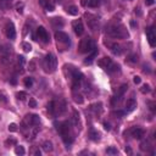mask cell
I'll return each instance as SVG.
<instances>
[{
  "instance_id": "obj_1",
  "label": "cell",
  "mask_w": 156,
  "mask_h": 156,
  "mask_svg": "<svg viewBox=\"0 0 156 156\" xmlns=\"http://www.w3.org/2000/svg\"><path fill=\"white\" fill-rule=\"evenodd\" d=\"M106 34L115 39H124L128 38V32L122 24H111L106 27Z\"/></svg>"
},
{
  "instance_id": "obj_2",
  "label": "cell",
  "mask_w": 156,
  "mask_h": 156,
  "mask_svg": "<svg viewBox=\"0 0 156 156\" xmlns=\"http://www.w3.org/2000/svg\"><path fill=\"white\" fill-rule=\"evenodd\" d=\"M66 101L64 99H59L56 101H50L48 104V111L53 116H60L66 111Z\"/></svg>"
},
{
  "instance_id": "obj_3",
  "label": "cell",
  "mask_w": 156,
  "mask_h": 156,
  "mask_svg": "<svg viewBox=\"0 0 156 156\" xmlns=\"http://www.w3.org/2000/svg\"><path fill=\"white\" fill-rule=\"evenodd\" d=\"M43 67H44L45 72L53 73V72L56 70V67H58V59H56V56L53 55V54L46 55L45 59L43 60Z\"/></svg>"
},
{
  "instance_id": "obj_4",
  "label": "cell",
  "mask_w": 156,
  "mask_h": 156,
  "mask_svg": "<svg viewBox=\"0 0 156 156\" xmlns=\"http://www.w3.org/2000/svg\"><path fill=\"white\" fill-rule=\"evenodd\" d=\"M11 58H12V48L9 46L7 44L0 45V61L4 65H7L11 62Z\"/></svg>"
},
{
  "instance_id": "obj_5",
  "label": "cell",
  "mask_w": 156,
  "mask_h": 156,
  "mask_svg": "<svg viewBox=\"0 0 156 156\" xmlns=\"http://www.w3.org/2000/svg\"><path fill=\"white\" fill-rule=\"evenodd\" d=\"M98 65L101 67V69H104L105 71H107L109 73H112V72H116L119 67L113 62L110 58H102L98 61Z\"/></svg>"
},
{
  "instance_id": "obj_6",
  "label": "cell",
  "mask_w": 156,
  "mask_h": 156,
  "mask_svg": "<svg viewBox=\"0 0 156 156\" xmlns=\"http://www.w3.org/2000/svg\"><path fill=\"white\" fill-rule=\"evenodd\" d=\"M94 48H95V43L92 38H84L79 43V53L82 54H89Z\"/></svg>"
},
{
  "instance_id": "obj_7",
  "label": "cell",
  "mask_w": 156,
  "mask_h": 156,
  "mask_svg": "<svg viewBox=\"0 0 156 156\" xmlns=\"http://www.w3.org/2000/svg\"><path fill=\"white\" fill-rule=\"evenodd\" d=\"M39 123H40V118L37 115H27L23 121V124H26L27 127H35Z\"/></svg>"
},
{
  "instance_id": "obj_8",
  "label": "cell",
  "mask_w": 156,
  "mask_h": 156,
  "mask_svg": "<svg viewBox=\"0 0 156 156\" xmlns=\"http://www.w3.org/2000/svg\"><path fill=\"white\" fill-rule=\"evenodd\" d=\"M5 33H6V37L9 39H15L16 38V29H15V26L12 22H7L6 27H5Z\"/></svg>"
},
{
  "instance_id": "obj_9",
  "label": "cell",
  "mask_w": 156,
  "mask_h": 156,
  "mask_svg": "<svg viewBox=\"0 0 156 156\" xmlns=\"http://www.w3.org/2000/svg\"><path fill=\"white\" fill-rule=\"evenodd\" d=\"M105 45L111 50V53H112V54H115V55H121V53H122V48H121V45H119V44H117V43H112V41H105Z\"/></svg>"
},
{
  "instance_id": "obj_10",
  "label": "cell",
  "mask_w": 156,
  "mask_h": 156,
  "mask_svg": "<svg viewBox=\"0 0 156 156\" xmlns=\"http://www.w3.org/2000/svg\"><path fill=\"white\" fill-rule=\"evenodd\" d=\"M37 37H38L39 40L43 41V43H48L49 41V34L44 27H39L37 29Z\"/></svg>"
},
{
  "instance_id": "obj_11",
  "label": "cell",
  "mask_w": 156,
  "mask_h": 156,
  "mask_svg": "<svg viewBox=\"0 0 156 156\" xmlns=\"http://www.w3.org/2000/svg\"><path fill=\"white\" fill-rule=\"evenodd\" d=\"M87 17H88V26L92 31H96L99 29V20L95 16H92V15H88L87 14Z\"/></svg>"
},
{
  "instance_id": "obj_12",
  "label": "cell",
  "mask_w": 156,
  "mask_h": 156,
  "mask_svg": "<svg viewBox=\"0 0 156 156\" xmlns=\"http://www.w3.org/2000/svg\"><path fill=\"white\" fill-rule=\"evenodd\" d=\"M55 38L58 39V41H60V43H65V44H70V37L69 34L62 32V31H59V32L55 33Z\"/></svg>"
},
{
  "instance_id": "obj_13",
  "label": "cell",
  "mask_w": 156,
  "mask_h": 156,
  "mask_svg": "<svg viewBox=\"0 0 156 156\" xmlns=\"http://www.w3.org/2000/svg\"><path fill=\"white\" fill-rule=\"evenodd\" d=\"M145 32H147V38H148L149 44L151 45V46H155L156 45V35H155L154 29L151 27H149V28H147Z\"/></svg>"
},
{
  "instance_id": "obj_14",
  "label": "cell",
  "mask_w": 156,
  "mask_h": 156,
  "mask_svg": "<svg viewBox=\"0 0 156 156\" xmlns=\"http://www.w3.org/2000/svg\"><path fill=\"white\" fill-rule=\"evenodd\" d=\"M72 26H73V29H75V33L77 35H82L83 33H84V26H83L82 21H75L73 23H72Z\"/></svg>"
},
{
  "instance_id": "obj_15",
  "label": "cell",
  "mask_w": 156,
  "mask_h": 156,
  "mask_svg": "<svg viewBox=\"0 0 156 156\" xmlns=\"http://www.w3.org/2000/svg\"><path fill=\"white\" fill-rule=\"evenodd\" d=\"M131 133H132V137H133V138H136V139H142V138L144 137V134H145L144 129L139 128V127H134V128H132V129H131Z\"/></svg>"
},
{
  "instance_id": "obj_16",
  "label": "cell",
  "mask_w": 156,
  "mask_h": 156,
  "mask_svg": "<svg viewBox=\"0 0 156 156\" xmlns=\"http://www.w3.org/2000/svg\"><path fill=\"white\" fill-rule=\"evenodd\" d=\"M40 5L43 6L46 11H54L55 10V5L50 1V0H39Z\"/></svg>"
},
{
  "instance_id": "obj_17",
  "label": "cell",
  "mask_w": 156,
  "mask_h": 156,
  "mask_svg": "<svg viewBox=\"0 0 156 156\" xmlns=\"http://www.w3.org/2000/svg\"><path fill=\"white\" fill-rule=\"evenodd\" d=\"M137 107V101L134 100V99H128L127 102H126V112H132L136 110Z\"/></svg>"
},
{
  "instance_id": "obj_18",
  "label": "cell",
  "mask_w": 156,
  "mask_h": 156,
  "mask_svg": "<svg viewBox=\"0 0 156 156\" xmlns=\"http://www.w3.org/2000/svg\"><path fill=\"white\" fill-rule=\"evenodd\" d=\"M51 22H53L54 27H56V28L64 27V20L60 18V17H55V18H53V20H51Z\"/></svg>"
},
{
  "instance_id": "obj_19",
  "label": "cell",
  "mask_w": 156,
  "mask_h": 156,
  "mask_svg": "<svg viewBox=\"0 0 156 156\" xmlns=\"http://www.w3.org/2000/svg\"><path fill=\"white\" fill-rule=\"evenodd\" d=\"M96 54H98V50L94 48V49H93V50L90 51V53H89V55H88V58L85 59V64H90V62L95 59Z\"/></svg>"
},
{
  "instance_id": "obj_20",
  "label": "cell",
  "mask_w": 156,
  "mask_h": 156,
  "mask_svg": "<svg viewBox=\"0 0 156 156\" xmlns=\"http://www.w3.org/2000/svg\"><path fill=\"white\" fill-rule=\"evenodd\" d=\"M11 3H12V0H0V9H3V10L10 9Z\"/></svg>"
},
{
  "instance_id": "obj_21",
  "label": "cell",
  "mask_w": 156,
  "mask_h": 156,
  "mask_svg": "<svg viewBox=\"0 0 156 156\" xmlns=\"http://www.w3.org/2000/svg\"><path fill=\"white\" fill-rule=\"evenodd\" d=\"M43 149H44V151H46V153L53 151V144H51V142H45L43 144Z\"/></svg>"
},
{
  "instance_id": "obj_22",
  "label": "cell",
  "mask_w": 156,
  "mask_h": 156,
  "mask_svg": "<svg viewBox=\"0 0 156 156\" xmlns=\"http://www.w3.org/2000/svg\"><path fill=\"white\" fill-rule=\"evenodd\" d=\"M67 14L72 15V16H76V15H78V9L76 6H70L67 7Z\"/></svg>"
},
{
  "instance_id": "obj_23",
  "label": "cell",
  "mask_w": 156,
  "mask_h": 156,
  "mask_svg": "<svg viewBox=\"0 0 156 156\" xmlns=\"http://www.w3.org/2000/svg\"><path fill=\"white\" fill-rule=\"evenodd\" d=\"M100 5V0H89L88 1V6L89 7H98Z\"/></svg>"
},
{
  "instance_id": "obj_24",
  "label": "cell",
  "mask_w": 156,
  "mask_h": 156,
  "mask_svg": "<svg viewBox=\"0 0 156 156\" xmlns=\"http://www.w3.org/2000/svg\"><path fill=\"white\" fill-rule=\"evenodd\" d=\"M24 85L27 88H31L33 85V78L32 77H26L24 78Z\"/></svg>"
},
{
  "instance_id": "obj_25",
  "label": "cell",
  "mask_w": 156,
  "mask_h": 156,
  "mask_svg": "<svg viewBox=\"0 0 156 156\" xmlns=\"http://www.w3.org/2000/svg\"><path fill=\"white\" fill-rule=\"evenodd\" d=\"M0 102H4V104L7 102V95L4 90H0Z\"/></svg>"
},
{
  "instance_id": "obj_26",
  "label": "cell",
  "mask_w": 156,
  "mask_h": 156,
  "mask_svg": "<svg viewBox=\"0 0 156 156\" xmlns=\"http://www.w3.org/2000/svg\"><path fill=\"white\" fill-rule=\"evenodd\" d=\"M31 155H33V156H40V150H39V148H37V147H33L32 149H31Z\"/></svg>"
},
{
  "instance_id": "obj_27",
  "label": "cell",
  "mask_w": 156,
  "mask_h": 156,
  "mask_svg": "<svg viewBox=\"0 0 156 156\" xmlns=\"http://www.w3.org/2000/svg\"><path fill=\"white\" fill-rule=\"evenodd\" d=\"M73 100H75V102H77V104H83V96L81 95V94H73Z\"/></svg>"
},
{
  "instance_id": "obj_28",
  "label": "cell",
  "mask_w": 156,
  "mask_h": 156,
  "mask_svg": "<svg viewBox=\"0 0 156 156\" xmlns=\"http://www.w3.org/2000/svg\"><path fill=\"white\" fill-rule=\"evenodd\" d=\"M22 49L26 51V53H29V51L32 50V45H31L29 43H26V41H24V43H22Z\"/></svg>"
},
{
  "instance_id": "obj_29",
  "label": "cell",
  "mask_w": 156,
  "mask_h": 156,
  "mask_svg": "<svg viewBox=\"0 0 156 156\" xmlns=\"http://www.w3.org/2000/svg\"><path fill=\"white\" fill-rule=\"evenodd\" d=\"M15 153H16L17 155H24L26 154V151H24V148L23 147H16V149H15Z\"/></svg>"
},
{
  "instance_id": "obj_30",
  "label": "cell",
  "mask_w": 156,
  "mask_h": 156,
  "mask_svg": "<svg viewBox=\"0 0 156 156\" xmlns=\"http://www.w3.org/2000/svg\"><path fill=\"white\" fill-rule=\"evenodd\" d=\"M150 90H151V89H150V87H149L148 84H144V85L142 87V89H140V92H142L143 94H147V93H150Z\"/></svg>"
},
{
  "instance_id": "obj_31",
  "label": "cell",
  "mask_w": 156,
  "mask_h": 156,
  "mask_svg": "<svg viewBox=\"0 0 156 156\" xmlns=\"http://www.w3.org/2000/svg\"><path fill=\"white\" fill-rule=\"evenodd\" d=\"M26 64V60L23 56H18V66H20V69H23V66Z\"/></svg>"
},
{
  "instance_id": "obj_32",
  "label": "cell",
  "mask_w": 156,
  "mask_h": 156,
  "mask_svg": "<svg viewBox=\"0 0 156 156\" xmlns=\"http://www.w3.org/2000/svg\"><path fill=\"white\" fill-rule=\"evenodd\" d=\"M90 137L93 140H99V137H100V134H99L98 132H94V131H92L90 133Z\"/></svg>"
},
{
  "instance_id": "obj_33",
  "label": "cell",
  "mask_w": 156,
  "mask_h": 156,
  "mask_svg": "<svg viewBox=\"0 0 156 156\" xmlns=\"http://www.w3.org/2000/svg\"><path fill=\"white\" fill-rule=\"evenodd\" d=\"M149 143L148 142H144V143H142V145H140V149L143 150V151H147V150H149Z\"/></svg>"
},
{
  "instance_id": "obj_34",
  "label": "cell",
  "mask_w": 156,
  "mask_h": 156,
  "mask_svg": "<svg viewBox=\"0 0 156 156\" xmlns=\"http://www.w3.org/2000/svg\"><path fill=\"white\" fill-rule=\"evenodd\" d=\"M106 154H109V155H116V154H117V149H115V148H109V149L106 150Z\"/></svg>"
},
{
  "instance_id": "obj_35",
  "label": "cell",
  "mask_w": 156,
  "mask_h": 156,
  "mask_svg": "<svg viewBox=\"0 0 156 156\" xmlns=\"http://www.w3.org/2000/svg\"><path fill=\"white\" fill-rule=\"evenodd\" d=\"M17 98L20 100H24V99L27 98V94H26L24 92H20V93H17Z\"/></svg>"
},
{
  "instance_id": "obj_36",
  "label": "cell",
  "mask_w": 156,
  "mask_h": 156,
  "mask_svg": "<svg viewBox=\"0 0 156 156\" xmlns=\"http://www.w3.org/2000/svg\"><path fill=\"white\" fill-rule=\"evenodd\" d=\"M9 131L10 132H15V131H17V126H16V123H11L9 126Z\"/></svg>"
},
{
  "instance_id": "obj_37",
  "label": "cell",
  "mask_w": 156,
  "mask_h": 156,
  "mask_svg": "<svg viewBox=\"0 0 156 156\" xmlns=\"http://www.w3.org/2000/svg\"><path fill=\"white\" fill-rule=\"evenodd\" d=\"M29 106L31 107H37V101L34 99H29Z\"/></svg>"
},
{
  "instance_id": "obj_38",
  "label": "cell",
  "mask_w": 156,
  "mask_h": 156,
  "mask_svg": "<svg viewBox=\"0 0 156 156\" xmlns=\"http://www.w3.org/2000/svg\"><path fill=\"white\" fill-rule=\"evenodd\" d=\"M5 144H6V145H9V144H10V145L14 144V145H15V144H16V139H12V138H11V139H7L6 142H5Z\"/></svg>"
},
{
  "instance_id": "obj_39",
  "label": "cell",
  "mask_w": 156,
  "mask_h": 156,
  "mask_svg": "<svg viewBox=\"0 0 156 156\" xmlns=\"http://www.w3.org/2000/svg\"><path fill=\"white\" fill-rule=\"evenodd\" d=\"M149 105H150V110H151L153 112H155V102L154 101H150Z\"/></svg>"
},
{
  "instance_id": "obj_40",
  "label": "cell",
  "mask_w": 156,
  "mask_h": 156,
  "mask_svg": "<svg viewBox=\"0 0 156 156\" xmlns=\"http://www.w3.org/2000/svg\"><path fill=\"white\" fill-rule=\"evenodd\" d=\"M129 61H131V62H137V61H138V58H137L136 55H132L131 58H129Z\"/></svg>"
},
{
  "instance_id": "obj_41",
  "label": "cell",
  "mask_w": 156,
  "mask_h": 156,
  "mask_svg": "<svg viewBox=\"0 0 156 156\" xmlns=\"http://www.w3.org/2000/svg\"><path fill=\"white\" fill-rule=\"evenodd\" d=\"M134 83H136V84H139V83H140V77H138V76H136V77H134Z\"/></svg>"
},
{
  "instance_id": "obj_42",
  "label": "cell",
  "mask_w": 156,
  "mask_h": 156,
  "mask_svg": "<svg viewBox=\"0 0 156 156\" xmlns=\"http://www.w3.org/2000/svg\"><path fill=\"white\" fill-rule=\"evenodd\" d=\"M155 3V0H145V4L147 5H153Z\"/></svg>"
},
{
  "instance_id": "obj_43",
  "label": "cell",
  "mask_w": 156,
  "mask_h": 156,
  "mask_svg": "<svg viewBox=\"0 0 156 156\" xmlns=\"http://www.w3.org/2000/svg\"><path fill=\"white\" fill-rule=\"evenodd\" d=\"M31 71H34V62H31Z\"/></svg>"
},
{
  "instance_id": "obj_44",
  "label": "cell",
  "mask_w": 156,
  "mask_h": 156,
  "mask_svg": "<svg viewBox=\"0 0 156 156\" xmlns=\"http://www.w3.org/2000/svg\"><path fill=\"white\" fill-rule=\"evenodd\" d=\"M104 126H105V128L107 129V131H109V129H110V126H109V123H105V124H104Z\"/></svg>"
}]
</instances>
